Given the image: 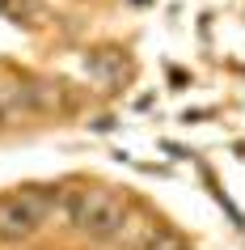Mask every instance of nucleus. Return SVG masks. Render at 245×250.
Wrapping results in <instances>:
<instances>
[{
	"mask_svg": "<svg viewBox=\"0 0 245 250\" xmlns=\"http://www.w3.org/2000/svg\"><path fill=\"white\" fill-rule=\"evenodd\" d=\"M59 212L68 216V225L76 233L93 237V242H106V237H118L123 225H127V204L106 191V187H80V191H64L59 195Z\"/></svg>",
	"mask_w": 245,
	"mask_h": 250,
	"instance_id": "nucleus-1",
	"label": "nucleus"
},
{
	"mask_svg": "<svg viewBox=\"0 0 245 250\" xmlns=\"http://www.w3.org/2000/svg\"><path fill=\"white\" fill-rule=\"evenodd\" d=\"M59 208V191H21L0 204V237L9 242H26L51 221V212Z\"/></svg>",
	"mask_w": 245,
	"mask_h": 250,
	"instance_id": "nucleus-2",
	"label": "nucleus"
},
{
	"mask_svg": "<svg viewBox=\"0 0 245 250\" xmlns=\"http://www.w3.org/2000/svg\"><path fill=\"white\" fill-rule=\"evenodd\" d=\"M4 123H13V115H9V89L0 85V127H4Z\"/></svg>",
	"mask_w": 245,
	"mask_h": 250,
	"instance_id": "nucleus-3",
	"label": "nucleus"
}]
</instances>
